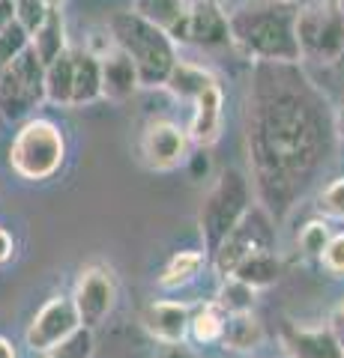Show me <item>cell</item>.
<instances>
[{
	"label": "cell",
	"mask_w": 344,
	"mask_h": 358,
	"mask_svg": "<svg viewBox=\"0 0 344 358\" xmlns=\"http://www.w3.org/2000/svg\"><path fill=\"white\" fill-rule=\"evenodd\" d=\"M273 248V218L258 206L249 209V215L237 224V230L219 245V251L209 257L213 260V268L219 278H228L237 268L240 260H246L249 254Z\"/></svg>",
	"instance_id": "obj_9"
},
{
	"label": "cell",
	"mask_w": 344,
	"mask_h": 358,
	"mask_svg": "<svg viewBox=\"0 0 344 358\" xmlns=\"http://www.w3.org/2000/svg\"><path fill=\"white\" fill-rule=\"evenodd\" d=\"M132 13L141 15L144 21L156 24L162 33H168V39L174 42L177 30L183 27V18H186V9H188V0H132Z\"/></svg>",
	"instance_id": "obj_20"
},
{
	"label": "cell",
	"mask_w": 344,
	"mask_h": 358,
	"mask_svg": "<svg viewBox=\"0 0 344 358\" xmlns=\"http://www.w3.org/2000/svg\"><path fill=\"white\" fill-rule=\"evenodd\" d=\"M221 343H225V350H234V352L258 350L263 343V326L258 322L254 313H234V317L225 320Z\"/></svg>",
	"instance_id": "obj_22"
},
{
	"label": "cell",
	"mask_w": 344,
	"mask_h": 358,
	"mask_svg": "<svg viewBox=\"0 0 344 358\" xmlns=\"http://www.w3.org/2000/svg\"><path fill=\"white\" fill-rule=\"evenodd\" d=\"M13 251H15V245H13V236L0 227V266H4L9 257H13Z\"/></svg>",
	"instance_id": "obj_34"
},
{
	"label": "cell",
	"mask_w": 344,
	"mask_h": 358,
	"mask_svg": "<svg viewBox=\"0 0 344 358\" xmlns=\"http://www.w3.org/2000/svg\"><path fill=\"white\" fill-rule=\"evenodd\" d=\"M30 45V36H27V30L18 24V21H13L4 33H0V72L6 69L9 63H13L21 51H25Z\"/></svg>",
	"instance_id": "obj_28"
},
{
	"label": "cell",
	"mask_w": 344,
	"mask_h": 358,
	"mask_svg": "<svg viewBox=\"0 0 344 358\" xmlns=\"http://www.w3.org/2000/svg\"><path fill=\"white\" fill-rule=\"evenodd\" d=\"M336 143L324 93L296 66H258L246 96L252 194L273 221L291 215Z\"/></svg>",
	"instance_id": "obj_1"
},
{
	"label": "cell",
	"mask_w": 344,
	"mask_h": 358,
	"mask_svg": "<svg viewBox=\"0 0 344 358\" xmlns=\"http://www.w3.org/2000/svg\"><path fill=\"white\" fill-rule=\"evenodd\" d=\"M108 36L111 45L132 60L141 87H165L174 63L180 60L168 33H162L156 24L144 21L132 9H123V13H114L108 18Z\"/></svg>",
	"instance_id": "obj_3"
},
{
	"label": "cell",
	"mask_w": 344,
	"mask_h": 358,
	"mask_svg": "<svg viewBox=\"0 0 344 358\" xmlns=\"http://www.w3.org/2000/svg\"><path fill=\"white\" fill-rule=\"evenodd\" d=\"M0 358H15V350H13V343H9L6 338H0Z\"/></svg>",
	"instance_id": "obj_35"
},
{
	"label": "cell",
	"mask_w": 344,
	"mask_h": 358,
	"mask_svg": "<svg viewBox=\"0 0 344 358\" xmlns=\"http://www.w3.org/2000/svg\"><path fill=\"white\" fill-rule=\"evenodd\" d=\"M0 3H4V0H0Z\"/></svg>",
	"instance_id": "obj_40"
},
{
	"label": "cell",
	"mask_w": 344,
	"mask_h": 358,
	"mask_svg": "<svg viewBox=\"0 0 344 358\" xmlns=\"http://www.w3.org/2000/svg\"><path fill=\"white\" fill-rule=\"evenodd\" d=\"M75 313H78L81 329L96 331L108 320V313L117 305V278L105 263H90L81 268L78 281H75V293L69 296Z\"/></svg>",
	"instance_id": "obj_8"
},
{
	"label": "cell",
	"mask_w": 344,
	"mask_h": 358,
	"mask_svg": "<svg viewBox=\"0 0 344 358\" xmlns=\"http://www.w3.org/2000/svg\"><path fill=\"white\" fill-rule=\"evenodd\" d=\"M188 3H192V0H188ZM216 3H221V0H216Z\"/></svg>",
	"instance_id": "obj_39"
},
{
	"label": "cell",
	"mask_w": 344,
	"mask_h": 358,
	"mask_svg": "<svg viewBox=\"0 0 344 358\" xmlns=\"http://www.w3.org/2000/svg\"><path fill=\"white\" fill-rule=\"evenodd\" d=\"M336 134H341V138H344V108H341V114L336 117Z\"/></svg>",
	"instance_id": "obj_36"
},
{
	"label": "cell",
	"mask_w": 344,
	"mask_h": 358,
	"mask_svg": "<svg viewBox=\"0 0 344 358\" xmlns=\"http://www.w3.org/2000/svg\"><path fill=\"white\" fill-rule=\"evenodd\" d=\"M225 320H228V313L221 310L216 301H207V305L198 308V310L192 313V320H188V338H192L195 343H201V346L221 343Z\"/></svg>",
	"instance_id": "obj_25"
},
{
	"label": "cell",
	"mask_w": 344,
	"mask_h": 358,
	"mask_svg": "<svg viewBox=\"0 0 344 358\" xmlns=\"http://www.w3.org/2000/svg\"><path fill=\"white\" fill-rule=\"evenodd\" d=\"M329 239H332V230H329L326 218L324 221H308L305 227L299 230V248H303L305 257H315V260H320V254H324Z\"/></svg>",
	"instance_id": "obj_27"
},
{
	"label": "cell",
	"mask_w": 344,
	"mask_h": 358,
	"mask_svg": "<svg viewBox=\"0 0 344 358\" xmlns=\"http://www.w3.org/2000/svg\"><path fill=\"white\" fill-rule=\"evenodd\" d=\"M195 45V48H225L228 45V13L216 0H192L186 9L183 27L177 30L174 45Z\"/></svg>",
	"instance_id": "obj_11"
},
{
	"label": "cell",
	"mask_w": 344,
	"mask_h": 358,
	"mask_svg": "<svg viewBox=\"0 0 344 358\" xmlns=\"http://www.w3.org/2000/svg\"><path fill=\"white\" fill-rule=\"evenodd\" d=\"M287 358H344L329 326H291L284 331Z\"/></svg>",
	"instance_id": "obj_15"
},
{
	"label": "cell",
	"mask_w": 344,
	"mask_h": 358,
	"mask_svg": "<svg viewBox=\"0 0 344 358\" xmlns=\"http://www.w3.org/2000/svg\"><path fill=\"white\" fill-rule=\"evenodd\" d=\"M299 60L332 66L344 57V9L338 0H312L294 15Z\"/></svg>",
	"instance_id": "obj_5"
},
{
	"label": "cell",
	"mask_w": 344,
	"mask_h": 358,
	"mask_svg": "<svg viewBox=\"0 0 344 358\" xmlns=\"http://www.w3.org/2000/svg\"><path fill=\"white\" fill-rule=\"evenodd\" d=\"M249 209H252L249 176L242 171H237V167L221 171L219 179L213 182V188H209L207 197H204L201 212H198L201 239H204L201 254L207 257V260L219 251V245L237 230V224L249 215Z\"/></svg>",
	"instance_id": "obj_4"
},
{
	"label": "cell",
	"mask_w": 344,
	"mask_h": 358,
	"mask_svg": "<svg viewBox=\"0 0 344 358\" xmlns=\"http://www.w3.org/2000/svg\"><path fill=\"white\" fill-rule=\"evenodd\" d=\"M273 3H287V6H291V3H294V0H273Z\"/></svg>",
	"instance_id": "obj_37"
},
{
	"label": "cell",
	"mask_w": 344,
	"mask_h": 358,
	"mask_svg": "<svg viewBox=\"0 0 344 358\" xmlns=\"http://www.w3.org/2000/svg\"><path fill=\"white\" fill-rule=\"evenodd\" d=\"M156 358H201L195 346H188V341L183 343H159Z\"/></svg>",
	"instance_id": "obj_32"
},
{
	"label": "cell",
	"mask_w": 344,
	"mask_h": 358,
	"mask_svg": "<svg viewBox=\"0 0 344 358\" xmlns=\"http://www.w3.org/2000/svg\"><path fill=\"white\" fill-rule=\"evenodd\" d=\"M192 105H195V114H192V122H188V129H186L188 143L207 150L221 138V117H225V96H221V84H213L209 90H204Z\"/></svg>",
	"instance_id": "obj_14"
},
{
	"label": "cell",
	"mask_w": 344,
	"mask_h": 358,
	"mask_svg": "<svg viewBox=\"0 0 344 358\" xmlns=\"http://www.w3.org/2000/svg\"><path fill=\"white\" fill-rule=\"evenodd\" d=\"M317 209L324 218H336V221H344V176L332 179V182L320 192L317 197Z\"/></svg>",
	"instance_id": "obj_30"
},
{
	"label": "cell",
	"mask_w": 344,
	"mask_h": 358,
	"mask_svg": "<svg viewBox=\"0 0 344 358\" xmlns=\"http://www.w3.org/2000/svg\"><path fill=\"white\" fill-rule=\"evenodd\" d=\"M213 301L228 317H234V313H254V289L240 284L237 278H221V287Z\"/></svg>",
	"instance_id": "obj_26"
},
{
	"label": "cell",
	"mask_w": 344,
	"mask_h": 358,
	"mask_svg": "<svg viewBox=\"0 0 344 358\" xmlns=\"http://www.w3.org/2000/svg\"><path fill=\"white\" fill-rule=\"evenodd\" d=\"M99 72H102V99H111V102H126L141 87L132 60L114 45L105 54H99Z\"/></svg>",
	"instance_id": "obj_16"
},
{
	"label": "cell",
	"mask_w": 344,
	"mask_h": 358,
	"mask_svg": "<svg viewBox=\"0 0 344 358\" xmlns=\"http://www.w3.org/2000/svg\"><path fill=\"white\" fill-rule=\"evenodd\" d=\"M326 326L332 329V334H336V341L341 343V350H344V299L336 305V310H332V317H329Z\"/></svg>",
	"instance_id": "obj_33"
},
{
	"label": "cell",
	"mask_w": 344,
	"mask_h": 358,
	"mask_svg": "<svg viewBox=\"0 0 344 358\" xmlns=\"http://www.w3.org/2000/svg\"><path fill=\"white\" fill-rule=\"evenodd\" d=\"M188 320H192V310H188L186 301H150L141 313V326L147 329V334L156 343H183L188 341Z\"/></svg>",
	"instance_id": "obj_13"
},
{
	"label": "cell",
	"mask_w": 344,
	"mask_h": 358,
	"mask_svg": "<svg viewBox=\"0 0 344 358\" xmlns=\"http://www.w3.org/2000/svg\"><path fill=\"white\" fill-rule=\"evenodd\" d=\"M30 48L42 66H48L54 57H60V54L69 48V45H66V33H63L60 9H51V15L30 33Z\"/></svg>",
	"instance_id": "obj_21"
},
{
	"label": "cell",
	"mask_w": 344,
	"mask_h": 358,
	"mask_svg": "<svg viewBox=\"0 0 344 358\" xmlns=\"http://www.w3.org/2000/svg\"><path fill=\"white\" fill-rule=\"evenodd\" d=\"M42 102H46V66L27 45L0 72V126H13V122L25 120Z\"/></svg>",
	"instance_id": "obj_7"
},
{
	"label": "cell",
	"mask_w": 344,
	"mask_h": 358,
	"mask_svg": "<svg viewBox=\"0 0 344 358\" xmlns=\"http://www.w3.org/2000/svg\"><path fill=\"white\" fill-rule=\"evenodd\" d=\"M46 102L72 108V48H66L46 66Z\"/></svg>",
	"instance_id": "obj_23"
},
{
	"label": "cell",
	"mask_w": 344,
	"mask_h": 358,
	"mask_svg": "<svg viewBox=\"0 0 344 358\" xmlns=\"http://www.w3.org/2000/svg\"><path fill=\"white\" fill-rule=\"evenodd\" d=\"M320 263H324L329 275L344 278V233H332L329 245L324 248V254H320Z\"/></svg>",
	"instance_id": "obj_31"
},
{
	"label": "cell",
	"mask_w": 344,
	"mask_h": 358,
	"mask_svg": "<svg viewBox=\"0 0 344 358\" xmlns=\"http://www.w3.org/2000/svg\"><path fill=\"white\" fill-rule=\"evenodd\" d=\"M78 329H81V322H78V313H75L72 299L51 296L46 305L36 310V317L30 320L25 341L30 346V352H51L54 346L69 341Z\"/></svg>",
	"instance_id": "obj_10"
},
{
	"label": "cell",
	"mask_w": 344,
	"mask_h": 358,
	"mask_svg": "<svg viewBox=\"0 0 344 358\" xmlns=\"http://www.w3.org/2000/svg\"><path fill=\"white\" fill-rule=\"evenodd\" d=\"M188 134L171 120L150 122L141 134V155L153 171H174L188 159Z\"/></svg>",
	"instance_id": "obj_12"
},
{
	"label": "cell",
	"mask_w": 344,
	"mask_h": 358,
	"mask_svg": "<svg viewBox=\"0 0 344 358\" xmlns=\"http://www.w3.org/2000/svg\"><path fill=\"white\" fill-rule=\"evenodd\" d=\"M213 84H219V78L209 69L195 66V63H186V60H177L171 75H168V81H165V90H171L180 102H195V99Z\"/></svg>",
	"instance_id": "obj_19"
},
{
	"label": "cell",
	"mask_w": 344,
	"mask_h": 358,
	"mask_svg": "<svg viewBox=\"0 0 344 358\" xmlns=\"http://www.w3.org/2000/svg\"><path fill=\"white\" fill-rule=\"evenodd\" d=\"M46 358H93V331L78 329L69 341H63L51 352H46Z\"/></svg>",
	"instance_id": "obj_29"
},
{
	"label": "cell",
	"mask_w": 344,
	"mask_h": 358,
	"mask_svg": "<svg viewBox=\"0 0 344 358\" xmlns=\"http://www.w3.org/2000/svg\"><path fill=\"white\" fill-rule=\"evenodd\" d=\"M228 278H237L240 284H246V287H252L254 293H258V289H266V287L279 284L282 260H279V254H275V248L254 251V254L246 257V260H240L237 268Z\"/></svg>",
	"instance_id": "obj_18"
},
{
	"label": "cell",
	"mask_w": 344,
	"mask_h": 358,
	"mask_svg": "<svg viewBox=\"0 0 344 358\" xmlns=\"http://www.w3.org/2000/svg\"><path fill=\"white\" fill-rule=\"evenodd\" d=\"M296 9L273 0H249L228 15V45L246 60L266 66H296L299 48L294 36Z\"/></svg>",
	"instance_id": "obj_2"
},
{
	"label": "cell",
	"mask_w": 344,
	"mask_h": 358,
	"mask_svg": "<svg viewBox=\"0 0 344 358\" xmlns=\"http://www.w3.org/2000/svg\"><path fill=\"white\" fill-rule=\"evenodd\" d=\"M66 159V138L51 120H27L9 143V164L21 179L42 182L60 171Z\"/></svg>",
	"instance_id": "obj_6"
},
{
	"label": "cell",
	"mask_w": 344,
	"mask_h": 358,
	"mask_svg": "<svg viewBox=\"0 0 344 358\" xmlns=\"http://www.w3.org/2000/svg\"><path fill=\"white\" fill-rule=\"evenodd\" d=\"M338 6H341V9H344V0H338Z\"/></svg>",
	"instance_id": "obj_38"
},
{
	"label": "cell",
	"mask_w": 344,
	"mask_h": 358,
	"mask_svg": "<svg viewBox=\"0 0 344 358\" xmlns=\"http://www.w3.org/2000/svg\"><path fill=\"white\" fill-rule=\"evenodd\" d=\"M102 99V72L93 51L72 48V108L93 105Z\"/></svg>",
	"instance_id": "obj_17"
},
{
	"label": "cell",
	"mask_w": 344,
	"mask_h": 358,
	"mask_svg": "<svg viewBox=\"0 0 344 358\" xmlns=\"http://www.w3.org/2000/svg\"><path fill=\"white\" fill-rule=\"evenodd\" d=\"M207 263V257L201 251H180L171 257V263L165 266V272L159 275L162 289H183L201 275V268Z\"/></svg>",
	"instance_id": "obj_24"
}]
</instances>
